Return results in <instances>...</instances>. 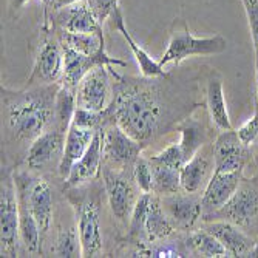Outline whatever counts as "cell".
<instances>
[{
  "mask_svg": "<svg viewBox=\"0 0 258 258\" xmlns=\"http://www.w3.org/2000/svg\"><path fill=\"white\" fill-rule=\"evenodd\" d=\"M110 72L118 82L108 107L111 119L139 143H149L159 133L162 122L166 121L162 119L164 108L156 87L143 81L130 82L113 68Z\"/></svg>",
  "mask_w": 258,
  "mask_h": 258,
  "instance_id": "obj_1",
  "label": "cell"
},
{
  "mask_svg": "<svg viewBox=\"0 0 258 258\" xmlns=\"http://www.w3.org/2000/svg\"><path fill=\"white\" fill-rule=\"evenodd\" d=\"M59 85H39L25 91L2 88L4 130L17 143H33L54 122Z\"/></svg>",
  "mask_w": 258,
  "mask_h": 258,
  "instance_id": "obj_2",
  "label": "cell"
},
{
  "mask_svg": "<svg viewBox=\"0 0 258 258\" xmlns=\"http://www.w3.org/2000/svg\"><path fill=\"white\" fill-rule=\"evenodd\" d=\"M215 220L233 223L253 238H258V181L243 176L240 187L229 203L203 221Z\"/></svg>",
  "mask_w": 258,
  "mask_h": 258,
  "instance_id": "obj_3",
  "label": "cell"
},
{
  "mask_svg": "<svg viewBox=\"0 0 258 258\" xmlns=\"http://www.w3.org/2000/svg\"><path fill=\"white\" fill-rule=\"evenodd\" d=\"M0 253L2 256H17L20 241V217L14 175L2 169L0 182Z\"/></svg>",
  "mask_w": 258,
  "mask_h": 258,
  "instance_id": "obj_4",
  "label": "cell"
},
{
  "mask_svg": "<svg viewBox=\"0 0 258 258\" xmlns=\"http://www.w3.org/2000/svg\"><path fill=\"white\" fill-rule=\"evenodd\" d=\"M227 48V40L221 34L209 36V37H197L194 36L185 23H182V30H176L172 33L167 50L162 54L159 63L166 67L169 63L179 65L185 59L194 56H212L221 54Z\"/></svg>",
  "mask_w": 258,
  "mask_h": 258,
  "instance_id": "obj_5",
  "label": "cell"
},
{
  "mask_svg": "<svg viewBox=\"0 0 258 258\" xmlns=\"http://www.w3.org/2000/svg\"><path fill=\"white\" fill-rule=\"evenodd\" d=\"M67 130L53 122L40 136H37L30 144L25 155V166L33 172H51L59 169L63 155Z\"/></svg>",
  "mask_w": 258,
  "mask_h": 258,
  "instance_id": "obj_6",
  "label": "cell"
},
{
  "mask_svg": "<svg viewBox=\"0 0 258 258\" xmlns=\"http://www.w3.org/2000/svg\"><path fill=\"white\" fill-rule=\"evenodd\" d=\"M101 130L104 161L108 167L114 170L133 167L135 161L143 153L144 144L125 133L114 121L107 122Z\"/></svg>",
  "mask_w": 258,
  "mask_h": 258,
  "instance_id": "obj_7",
  "label": "cell"
},
{
  "mask_svg": "<svg viewBox=\"0 0 258 258\" xmlns=\"http://www.w3.org/2000/svg\"><path fill=\"white\" fill-rule=\"evenodd\" d=\"M73 209L76 215L82 256H101L104 250V235L98 201L82 197L73 203Z\"/></svg>",
  "mask_w": 258,
  "mask_h": 258,
  "instance_id": "obj_8",
  "label": "cell"
},
{
  "mask_svg": "<svg viewBox=\"0 0 258 258\" xmlns=\"http://www.w3.org/2000/svg\"><path fill=\"white\" fill-rule=\"evenodd\" d=\"M110 68L98 65L81 79L76 87V105L95 111H105L113 101Z\"/></svg>",
  "mask_w": 258,
  "mask_h": 258,
  "instance_id": "obj_9",
  "label": "cell"
},
{
  "mask_svg": "<svg viewBox=\"0 0 258 258\" xmlns=\"http://www.w3.org/2000/svg\"><path fill=\"white\" fill-rule=\"evenodd\" d=\"M108 206L113 217L122 224L130 221L133 207L138 201L135 187L125 172L107 167L102 173Z\"/></svg>",
  "mask_w": 258,
  "mask_h": 258,
  "instance_id": "obj_10",
  "label": "cell"
},
{
  "mask_svg": "<svg viewBox=\"0 0 258 258\" xmlns=\"http://www.w3.org/2000/svg\"><path fill=\"white\" fill-rule=\"evenodd\" d=\"M16 189H17V201H19V217H20V241L22 246L28 253L37 255L42 250V232L40 227L31 212L28 204V185L31 181V175L28 172H16L14 173Z\"/></svg>",
  "mask_w": 258,
  "mask_h": 258,
  "instance_id": "obj_11",
  "label": "cell"
},
{
  "mask_svg": "<svg viewBox=\"0 0 258 258\" xmlns=\"http://www.w3.org/2000/svg\"><path fill=\"white\" fill-rule=\"evenodd\" d=\"M214 159H215V172H237L244 170L250 161V147H246L237 130H223L217 139L212 143Z\"/></svg>",
  "mask_w": 258,
  "mask_h": 258,
  "instance_id": "obj_12",
  "label": "cell"
},
{
  "mask_svg": "<svg viewBox=\"0 0 258 258\" xmlns=\"http://www.w3.org/2000/svg\"><path fill=\"white\" fill-rule=\"evenodd\" d=\"M62 48H63V72H62V78H60V85L73 88L75 91H76V87L81 82V79L90 72V70H93L98 65L125 67L124 60L108 56L107 51L96 54V56H88V54H82V53L68 48V46H63V45H62Z\"/></svg>",
  "mask_w": 258,
  "mask_h": 258,
  "instance_id": "obj_13",
  "label": "cell"
},
{
  "mask_svg": "<svg viewBox=\"0 0 258 258\" xmlns=\"http://www.w3.org/2000/svg\"><path fill=\"white\" fill-rule=\"evenodd\" d=\"M63 72V48L59 39H46L39 48L33 72L28 78L30 85H51L60 81Z\"/></svg>",
  "mask_w": 258,
  "mask_h": 258,
  "instance_id": "obj_14",
  "label": "cell"
},
{
  "mask_svg": "<svg viewBox=\"0 0 258 258\" xmlns=\"http://www.w3.org/2000/svg\"><path fill=\"white\" fill-rule=\"evenodd\" d=\"M244 170L237 172H226L220 173L215 172L214 176L207 182L206 189L201 195V206H203V220L209 215L215 214L223 206L229 203V200L235 195L237 189L241 184Z\"/></svg>",
  "mask_w": 258,
  "mask_h": 258,
  "instance_id": "obj_15",
  "label": "cell"
},
{
  "mask_svg": "<svg viewBox=\"0 0 258 258\" xmlns=\"http://www.w3.org/2000/svg\"><path fill=\"white\" fill-rule=\"evenodd\" d=\"M215 173L212 144H204L181 169V189L187 194H198L206 189Z\"/></svg>",
  "mask_w": 258,
  "mask_h": 258,
  "instance_id": "obj_16",
  "label": "cell"
},
{
  "mask_svg": "<svg viewBox=\"0 0 258 258\" xmlns=\"http://www.w3.org/2000/svg\"><path fill=\"white\" fill-rule=\"evenodd\" d=\"M161 204L176 229L190 230L200 220H203L201 197H198L197 194L178 192L173 195H167L162 197Z\"/></svg>",
  "mask_w": 258,
  "mask_h": 258,
  "instance_id": "obj_17",
  "label": "cell"
},
{
  "mask_svg": "<svg viewBox=\"0 0 258 258\" xmlns=\"http://www.w3.org/2000/svg\"><path fill=\"white\" fill-rule=\"evenodd\" d=\"M56 19L63 31L102 34V23L87 0L56 11Z\"/></svg>",
  "mask_w": 258,
  "mask_h": 258,
  "instance_id": "obj_18",
  "label": "cell"
},
{
  "mask_svg": "<svg viewBox=\"0 0 258 258\" xmlns=\"http://www.w3.org/2000/svg\"><path fill=\"white\" fill-rule=\"evenodd\" d=\"M28 204L40 227L42 238H43L53 224V214H54L53 189L43 178L31 176L28 185Z\"/></svg>",
  "mask_w": 258,
  "mask_h": 258,
  "instance_id": "obj_19",
  "label": "cell"
},
{
  "mask_svg": "<svg viewBox=\"0 0 258 258\" xmlns=\"http://www.w3.org/2000/svg\"><path fill=\"white\" fill-rule=\"evenodd\" d=\"M104 161V149H102V130L99 128L93 138L90 147L82 155L79 161L72 167V172L65 178L67 187H79L91 179H95Z\"/></svg>",
  "mask_w": 258,
  "mask_h": 258,
  "instance_id": "obj_20",
  "label": "cell"
},
{
  "mask_svg": "<svg viewBox=\"0 0 258 258\" xmlns=\"http://www.w3.org/2000/svg\"><path fill=\"white\" fill-rule=\"evenodd\" d=\"M204 229L223 243V246L229 250L230 256H247L256 240L238 226L224 220L209 221Z\"/></svg>",
  "mask_w": 258,
  "mask_h": 258,
  "instance_id": "obj_21",
  "label": "cell"
},
{
  "mask_svg": "<svg viewBox=\"0 0 258 258\" xmlns=\"http://www.w3.org/2000/svg\"><path fill=\"white\" fill-rule=\"evenodd\" d=\"M96 132L98 130L82 128V127H78L75 124H70V127L67 130V136H65L63 155H62L59 169H57L59 175L63 179L70 175L72 167L76 164V161H79L82 158V155L87 152V149L90 147Z\"/></svg>",
  "mask_w": 258,
  "mask_h": 258,
  "instance_id": "obj_22",
  "label": "cell"
},
{
  "mask_svg": "<svg viewBox=\"0 0 258 258\" xmlns=\"http://www.w3.org/2000/svg\"><path fill=\"white\" fill-rule=\"evenodd\" d=\"M111 16H113V27L119 31V34L124 37V40H125L127 45L130 46V50H132V53H133L136 62H138V67H139V70H141V73H143V76H144V78H149V79H152V78H167V72H164V67H162L159 62H156L155 59H152V57H150L143 48H141V46H139L135 40H133V37L130 36V33H128V30H127V27H125L124 16H122L119 7L113 11Z\"/></svg>",
  "mask_w": 258,
  "mask_h": 258,
  "instance_id": "obj_23",
  "label": "cell"
},
{
  "mask_svg": "<svg viewBox=\"0 0 258 258\" xmlns=\"http://www.w3.org/2000/svg\"><path fill=\"white\" fill-rule=\"evenodd\" d=\"M206 104L209 118L212 124L218 130H230L232 122L229 118L226 96H224V87L220 78H210L207 82V93H206Z\"/></svg>",
  "mask_w": 258,
  "mask_h": 258,
  "instance_id": "obj_24",
  "label": "cell"
},
{
  "mask_svg": "<svg viewBox=\"0 0 258 258\" xmlns=\"http://www.w3.org/2000/svg\"><path fill=\"white\" fill-rule=\"evenodd\" d=\"M175 230L176 227L173 221L170 220V217L167 215V212L164 210L159 197L153 194L150 210H149L147 221H146V240L149 243L166 240L170 235H173Z\"/></svg>",
  "mask_w": 258,
  "mask_h": 258,
  "instance_id": "obj_25",
  "label": "cell"
},
{
  "mask_svg": "<svg viewBox=\"0 0 258 258\" xmlns=\"http://www.w3.org/2000/svg\"><path fill=\"white\" fill-rule=\"evenodd\" d=\"M150 159L153 172V194L158 197H167L181 192V169Z\"/></svg>",
  "mask_w": 258,
  "mask_h": 258,
  "instance_id": "obj_26",
  "label": "cell"
},
{
  "mask_svg": "<svg viewBox=\"0 0 258 258\" xmlns=\"http://www.w3.org/2000/svg\"><path fill=\"white\" fill-rule=\"evenodd\" d=\"M187 246H189L192 255H198V256H207V258L230 256L229 250L223 246V243L206 229L192 232L189 235V240H187Z\"/></svg>",
  "mask_w": 258,
  "mask_h": 258,
  "instance_id": "obj_27",
  "label": "cell"
},
{
  "mask_svg": "<svg viewBox=\"0 0 258 258\" xmlns=\"http://www.w3.org/2000/svg\"><path fill=\"white\" fill-rule=\"evenodd\" d=\"M59 40L63 46L76 50L82 54L96 56L105 51L104 34H88V33H68L60 31Z\"/></svg>",
  "mask_w": 258,
  "mask_h": 258,
  "instance_id": "obj_28",
  "label": "cell"
},
{
  "mask_svg": "<svg viewBox=\"0 0 258 258\" xmlns=\"http://www.w3.org/2000/svg\"><path fill=\"white\" fill-rule=\"evenodd\" d=\"M178 130L181 132V141L179 144L182 147V152L189 161L206 143L207 139V132H204V127L200 122H195L192 119L184 121Z\"/></svg>",
  "mask_w": 258,
  "mask_h": 258,
  "instance_id": "obj_29",
  "label": "cell"
},
{
  "mask_svg": "<svg viewBox=\"0 0 258 258\" xmlns=\"http://www.w3.org/2000/svg\"><path fill=\"white\" fill-rule=\"evenodd\" d=\"M153 194H141L133 207V212L128 221V235L130 241H139L146 238V221L152 204Z\"/></svg>",
  "mask_w": 258,
  "mask_h": 258,
  "instance_id": "obj_30",
  "label": "cell"
},
{
  "mask_svg": "<svg viewBox=\"0 0 258 258\" xmlns=\"http://www.w3.org/2000/svg\"><path fill=\"white\" fill-rule=\"evenodd\" d=\"M76 91L73 88H68L65 85H59V90L56 93V114L54 122L60 125L62 128L68 130L72 124L73 114L76 110Z\"/></svg>",
  "mask_w": 258,
  "mask_h": 258,
  "instance_id": "obj_31",
  "label": "cell"
},
{
  "mask_svg": "<svg viewBox=\"0 0 258 258\" xmlns=\"http://www.w3.org/2000/svg\"><path fill=\"white\" fill-rule=\"evenodd\" d=\"M54 253L56 256H82L78 226L60 229L57 235V241H56V247H54Z\"/></svg>",
  "mask_w": 258,
  "mask_h": 258,
  "instance_id": "obj_32",
  "label": "cell"
},
{
  "mask_svg": "<svg viewBox=\"0 0 258 258\" xmlns=\"http://www.w3.org/2000/svg\"><path fill=\"white\" fill-rule=\"evenodd\" d=\"M132 176L139 187V190L143 194H153V172H152V164L149 158L139 156L133 167H132Z\"/></svg>",
  "mask_w": 258,
  "mask_h": 258,
  "instance_id": "obj_33",
  "label": "cell"
},
{
  "mask_svg": "<svg viewBox=\"0 0 258 258\" xmlns=\"http://www.w3.org/2000/svg\"><path fill=\"white\" fill-rule=\"evenodd\" d=\"M152 159L162 162V164H167V166L176 167V169H182L184 164L187 162V158L182 152V147L179 143H173L169 147H166L164 150H161L159 153L150 156Z\"/></svg>",
  "mask_w": 258,
  "mask_h": 258,
  "instance_id": "obj_34",
  "label": "cell"
},
{
  "mask_svg": "<svg viewBox=\"0 0 258 258\" xmlns=\"http://www.w3.org/2000/svg\"><path fill=\"white\" fill-rule=\"evenodd\" d=\"M159 244H156L155 247L149 249V250H143L139 253L147 255V256H187V253H190L189 250H185L181 244H175L173 241H167L166 240H161L156 241Z\"/></svg>",
  "mask_w": 258,
  "mask_h": 258,
  "instance_id": "obj_35",
  "label": "cell"
},
{
  "mask_svg": "<svg viewBox=\"0 0 258 258\" xmlns=\"http://www.w3.org/2000/svg\"><path fill=\"white\" fill-rule=\"evenodd\" d=\"M244 5V11L249 20V28L255 51V63H258V0H241Z\"/></svg>",
  "mask_w": 258,
  "mask_h": 258,
  "instance_id": "obj_36",
  "label": "cell"
},
{
  "mask_svg": "<svg viewBox=\"0 0 258 258\" xmlns=\"http://www.w3.org/2000/svg\"><path fill=\"white\" fill-rule=\"evenodd\" d=\"M237 133L240 141L246 147H252L258 144V107H255L253 116L237 130Z\"/></svg>",
  "mask_w": 258,
  "mask_h": 258,
  "instance_id": "obj_37",
  "label": "cell"
},
{
  "mask_svg": "<svg viewBox=\"0 0 258 258\" xmlns=\"http://www.w3.org/2000/svg\"><path fill=\"white\" fill-rule=\"evenodd\" d=\"M87 2L90 4L101 23H104L105 19L110 17L113 11L118 8V0H87Z\"/></svg>",
  "mask_w": 258,
  "mask_h": 258,
  "instance_id": "obj_38",
  "label": "cell"
},
{
  "mask_svg": "<svg viewBox=\"0 0 258 258\" xmlns=\"http://www.w3.org/2000/svg\"><path fill=\"white\" fill-rule=\"evenodd\" d=\"M78 2H82V0H50L46 7H48L51 11H59L65 7H70V5L78 4Z\"/></svg>",
  "mask_w": 258,
  "mask_h": 258,
  "instance_id": "obj_39",
  "label": "cell"
},
{
  "mask_svg": "<svg viewBox=\"0 0 258 258\" xmlns=\"http://www.w3.org/2000/svg\"><path fill=\"white\" fill-rule=\"evenodd\" d=\"M28 2H30V0H8V7H10L11 11H19V10H22L23 7H25Z\"/></svg>",
  "mask_w": 258,
  "mask_h": 258,
  "instance_id": "obj_40",
  "label": "cell"
},
{
  "mask_svg": "<svg viewBox=\"0 0 258 258\" xmlns=\"http://www.w3.org/2000/svg\"><path fill=\"white\" fill-rule=\"evenodd\" d=\"M247 256H252V258H256V256H258V238L255 240V244H253V247L250 249V252H249Z\"/></svg>",
  "mask_w": 258,
  "mask_h": 258,
  "instance_id": "obj_41",
  "label": "cell"
},
{
  "mask_svg": "<svg viewBox=\"0 0 258 258\" xmlns=\"http://www.w3.org/2000/svg\"><path fill=\"white\" fill-rule=\"evenodd\" d=\"M255 85H256V107H258V63H255Z\"/></svg>",
  "mask_w": 258,
  "mask_h": 258,
  "instance_id": "obj_42",
  "label": "cell"
},
{
  "mask_svg": "<svg viewBox=\"0 0 258 258\" xmlns=\"http://www.w3.org/2000/svg\"><path fill=\"white\" fill-rule=\"evenodd\" d=\"M42 2H43L45 5H48V2H50V0H42Z\"/></svg>",
  "mask_w": 258,
  "mask_h": 258,
  "instance_id": "obj_43",
  "label": "cell"
},
{
  "mask_svg": "<svg viewBox=\"0 0 258 258\" xmlns=\"http://www.w3.org/2000/svg\"><path fill=\"white\" fill-rule=\"evenodd\" d=\"M256 162H258V155H256Z\"/></svg>",
  "mask_w": 258,
  "mask_h": 258,
  "instance_id": "obj_44",
  "label": "cell"
}]
</instances>
